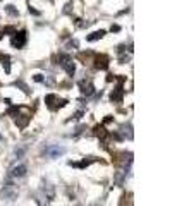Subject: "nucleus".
<instances>
[{
    "instance_id": "20e7f679",
    "label": "nucleus",
    "mask_w": 196,
    "mask_h": 206,
    "mask_svg": "<svg viewBox=\"0 0 196 206\" xmlns=\"http://www.w3.org/2000/svg\"><path fill=\"white\" fill-rule=\"evenodd\" d=\"M26 174H28V167L24 163H19V165H16V167H12L9 177H11V179H21V177H24Z\"/></svg>"
},
{
    "instance_id": "0eeeda50",
    "label": "nucleus",
    "mask_w": 196,
    "mask_h": 206,
    "mask_svg": "<svg viewBox=\"0 0 196 206\" xmlns=\"http://www.w3.org/2000/svg\"><path fill=\"white\" fill-rule=\"evenodd\" d=\"M43 194H45V198H47V201L50 203V201H53V198H55V191H53V185L48 184V182H43Z\"/></svg>"
},
{
    "instance_id": "2eb2a0df",
    "label": "nucleus",
    "mask_w": 196,
    "mask_h": 206,
    "mask_svg": "<svg viewBox=\"0 0 196 206\" xmlns=\"http://www.w3.org/2000/svg\"><path fill=\"white\" fill-rule=\"evenodd\" d=\"M17 156V158H21L22 155H24V148H19V149H16V153H14Z\"/></svg>"
},
{
    "instance_id": "6e6552de",
    "label": "nucleus",
    "mask_w": 196,
    "mask_h": 206,
    "mask_svg": "<svg viewBox=\"0 0 196 206\" xmlns=\"http://www.w3.org/2000/svg\"><path fill=\"white\" fill-rule=\"evenodd\" d=\"M95 67L105 70V69L108 67V57H107V55H98V57L95 58Z\"/></svg>"
},
{
    "instance_id": "aec40b11",
    "label": "nucleus",
    "mask_w": 196,
    "mask_h": 206,
    "mask_svg": "<svg viewBox=\"0 0 196 206\" xmlns=\"http://www.w3.org/2000/svg\"><path fill=\"white\" fill-rule=\"evenodd\" d=\"M29 14H33V16H40V12L35 11V9H31V7H29Z\"/></svg>"
},
{
    "instance_id": "dca6fc26",
    "label": "nucleus",
    "mask_w": 196,
    "mask_h": 206,
    "mask_svg": "<svg viewBox=\"0 0 196 206\" xmlns=\"http://www.w3.org/2000/svg\"><path fill=\"white\" fill-rule=\"evenodd\" d=\"M35 81H36V83H43L45 79H43V76H42V74H36V76H35Z\"/></svg>"
},
{
    "instance_id": "f3484780",
    "label": "nucleus",
    "mask_w": 196,
    "mask_h": 206,
    "mask_svg": "<svg viewBox=\"0 0 196 206\" xmlns=\"http://www.w3.org/2000/svg\"><path fill=\"white\" fill-rule=\"evenodd\" d=\"M110 29H112V31H121V26H119V24H112V28H110Z\"/></svg>"
},
{
    "instance_id": "39448f33",
    "label": "nucleus",
    "mask_w": 196,
    "mask_h": 206,
    "mask_svg": "<svg viewBox=\"0 0 196 206\" xmlns=\"http://www.w3.org/2000/svg\"><path fill=\"white\" fill-rule=\"evenodd\" d=\"M24 43H26V31L14 33V38H12V47L21 48V47H24Z\"/></svg>"
},
{
    "instance_id": "ddd939ff",
    "label": "nucleus",
    "mask_w": 196,
    "mask_h": 206,
    "mask_svg": "<svg viewBox=\"0 0 196 206\" xmlns=\"http://www.w3.org/2000/svg\"><path fill=\"white\" fill-rule=\"evenodd\" d=\"M14 84H16V86H19V88H22V91H24V93H29V90H28V86L24 84V83H22V81H16V83H14Z\"/></svg>"
},
{
    "instance_id": "423d86ee",
    "label": "nucleus",
    "mask_w": 196,
    "mask_h": 206,
    "mask_svg": "<svg viewBox=\"0 0 196 206\" xmlns=\"http://www.w3.org/2000/svg\"><path fill=\"white\" fill-rule=\"evenodd\" d=\"M79 88H81V93L86 96H91L93 93H95V86L91 84L90 81L86 83V81H79Z\"/></svg>"
},
{
    "instance_id": "1a4fd4ad",
    "label": "nucleus",
    "mask_w": 196,
    "mask_h": 206,
    "mask_svg": "<svg viewBox=\"0 0 196 206\" xmlns=\"http://www.w3.org/2000/svg\"><path fill=\"white\" fill-rule=\"evenodd\" d=\"M103 36H105V31L100 29V31H95V33H91V34H88L86 40H88V41H96V40H100V38H103Z\"/></svg>"
},
{
    "instance_id": "6ab92c4d",
    "label": "nucleus",
    "mask_w": 196,
    "mask_h": 206,
    "mask_svg": "<svg viewBox=\"0 0 196 206\" xmlns=\"http://www.w3.org/2000/svg\"><path fill=\"white\" fill-rule=\"evenodd\" d=\"M67 47H69V48H78V41H71Z\"/></svg>"
},
{
    "instance_id": "f257e3e1",
    "label": "nucleus",
    "mask_w": 196,
    "mask_h": 206,
    "mask_svg": "<svg viewBox=\"0 0 196 206\" xmlns=\"http://www.w3.org/2000/svg\"><path fill=\"white\" fill-rule=\"evenodd\" d=\"M17 196H19L17 187L14 185V182H12L11 177H9V179L5 180V184H4V189L0 191V199L7 201V203H12V201L17 199Z\"/></svg>"
},
{
    "instance_id": "9b49d317",
    "label": "nucleus",
    "mask_w": 196,
    "mask_h": 206,
    "mask_svg": "<svg viewBox=\"0 0 196 206\" xmlns=\"http://www.w3.org/2000/svg\"><path fill=\"white\" fill-rule=\"evenodd\" d=\"M95 134H96V136H100V137H105L107 136L105 127H103V126H96L95 127Z\"/></svg>"
},
{
    "instance_id": "9d476101",
    "label": "nucleus",
    "mask_w": 196,
    "mask_h": 206,
    "mask_svg": "<svg viewBox=\"0 0 196 206\" xmlns=\"http://www.w3.org/2000/svg\"><path fill=\"white\" fill-rule=\"evenodd\" d=\"M124 177H126V174H124V172H117V174H115V179H114L115 185H119V187H121V185L124 184Z\"/></svg>"
},
{
    "instance_id": "7ed1b4c3",
    "label": "nucleus",
    "mask_w": 196,
    "mask_h": 206,
    "mask_svg": "<svg viewBox=\"0 0 196 206\" xmlns=\"http://www.w3.org/2000/svg\"><path fill=\"white\" fill-rule=\"evenodd\" d=\"M65 153V148L64 146H58V144H50L47 148L43 149V155L47 156V158H58V156H62Z\"/></svg>"
},
{
    "instance_id": "f8f14e48",
    "label": "nucleus",
    "mask_w": 196,
    "mask_h": 206,
    "mask_svg": "<svg viewBox=\"0 0 196 206\" xmlns=\"http://www.w3.org/2000/svg\"><path fill=\"white\" fill-rule=\"evenodd\" d=\"M5 11L9 12L11 16H19V11H17V9H16L14 5H7V7H5Z\"/></svg>"
},
{
    "instance_id": "a211bd4d",
    "label": "nucleus",
    "mask_w": 196,
    "mask_h": 206,
    "mask_svg": "<svg viewBox=\"0 0 196 206\" xmlns=\"http://www.w3.org/2000/svg\"><path fill=\"white\" fill-rule=\"evenodd\" d=\"M4 33H14V28H12V26H7L5 29H4Z\"/></svg>"
},
{
    "instance_id": "4468645a",
    "label": "nucleus",
    "mask_w": 196,
    "mask_h": 206,
    "mask_svg": "<svg viewBox=\"0 0 196 206\" xmlns=\"http://www.w3.org/2000/svg\"><path fill=\"white\" fill-rule=\"evenodd\" d=\"M17 110H19V108H17V106H11V108H9V112H7V113H9V115H16V113H17Z\"/></svg>"
},
{
    "instance_id": "f03ea898",
    "label": "nucleus",
    "mask_w": 196,
    "mask_h": 206,
    "mask_svg": "<svg viewBox=\"0 0 196 206\" xmlns=\"http://www.w3.org/2000/svg\"><path fill=\"white\" fill-rule=\"evenodd\" d=\"M58 64H60V67H62L69 76H72L76 72V65H74V62H72V58H71L69 55L60 53V55H58Z\"/></svg>"
}]
</instances>
